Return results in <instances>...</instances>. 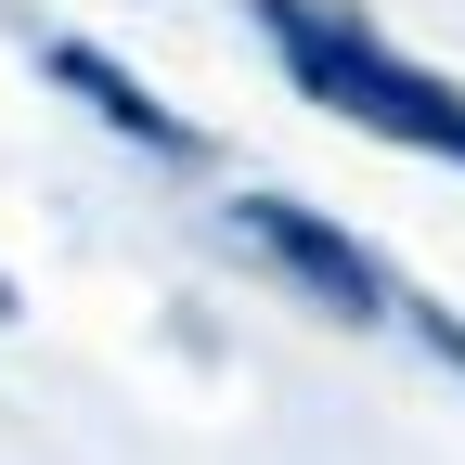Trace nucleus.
<instances>
[{
	"label": "nucleus",
	"instance_id": "obj_4",
	"mask_svg": "<svg viewBox=\"0 0 465 465\" xmlns=\"http://www.w3.org/2000/svg\"><path fill=\"white\" fill-rule=\"evenodd\" d=\"M0 311H14V284H0Z\"/></svg>",
	"mask_w": 465,
	"mask_h": 465
},
{
	"label": "nucleus",
	"instance_id": "obj_3",
	"mask_svg": "<svg viewBox=\"0 0 465 465\" xmlns=\"http://www.w3.org/2000/svg\"><path fill=\"white\" fill-rule=\"evenodd\" d=\"M52 78H65V91H91L116 130H143L155 155H194V130H182V116H155V104H143V91H130V78H116L104 52H91V39H65V52H52Z\"/></svg>",
	"mask_w": 465,
	"mask_h": 465
},
{
	"label": "nucleus",
	"instance_id": "obj_2",
	"mask_svg": "<svg viewBox=\"0 0 465 465\" xmlns=\"http://www.w3.org/2000/svg\"><path fill=\"white\" fill-rule=\"evenodd\" d=\"M232 232H246L259 259H284V272H298L323 311H349V323H388V311H401V284L349 246V232H323L311 207H284V194H246V207H232Z\"/></svg>",
	"mask_w": 465,
	"mask_h": 465
},
{
	"label": "nucleus",
	"instance_id": "obj_1",
	"mask_svg": "<svg viewBox=\"0 0 465 465\" xmlns=\"http://www.w3.org/2000/svg\"><path fill=\"white\" fill-rule=\"evenodd\" d=\"M259 26H272L284 65H298L311 104H336V116H362V130H388V143L465 168V91L427 78V65H401L362 14H336V0H259Z\"/></svg>",
	"mask_w": 465,
	"mask_h": 465
}]
</instances>
